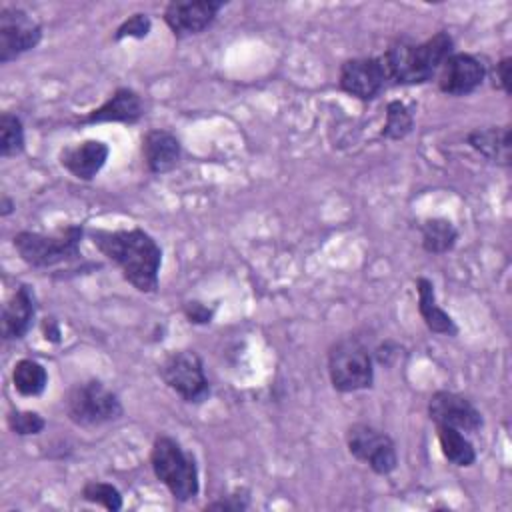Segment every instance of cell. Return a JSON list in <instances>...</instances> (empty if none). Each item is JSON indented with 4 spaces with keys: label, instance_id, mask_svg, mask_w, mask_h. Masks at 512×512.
<instances>
[{
    "label": "cell",
    "instance_id": "1",
    "mask_svg": "<svg viewBox=\"0 0 512 512\" xmlns=\"http://www.w3.org/2000/svg\"><path fill=\"white\" fill-rule=\"evenodd\" d=\"M92 244L114 262L124 280L138 292L152 294L158 290V274L162 266V248L142 228H118L88 230Z\"/></svg>",
    "mask_w": 512,
    "mask_h": 512
},
{
    "label": "cell",
    "instance_id": "2",
    "mask_svg": "<svg viewBox=\"0 0 512 512\" xmlns=\"http://www.w3.org/2000/svg\"><path fill=\"white\" fill-rule=\"evenodd\" d=\"M454 52V40L448 32H436L432 38L412 44L398 40L380 58L388 82L400 86L426 84L436 78L444 60Z\"/></svg>",
    "mask_w": 512,
    "mask_h": 512
},
{
    "label": "cell",
    "instance_id": "3",
    "mask_svg": "<svg viewBox=\"0 0 512 512\" xmlns=\"http://www.w3.org/2000/svg\"><path fill=\"white\" fill-rule=\"evenodd\" d=\"M154 476L170 490L174 500L188 502L200 492V474L194 454L186 452L172 436H156L150 450Z\"/></svg>",
    "mask_w": 512,
    "mask_h": 512
},
{
    "label": "cell",
    "instance_id": "4",
    "mask_svg": "<svg viewBox=\"0 0 512 512\" xmlns=\"http://www.w3.org/2000/svg\"><path fill=\"white\" fill-rule=\"evenodd\" d=\"M84 228L80 224L60 226L52 232L22 230L14 236L12 244L22 262L32 268H50L80 256V242Z\"/></svg>",
    "mask_w": 512,
    "mask_h": 512
},
{
    "label": "cell",
    "instance_id": "5",
    "mask_svg": "<svg viewBox=\"0 0 512 512\" xmlns=\"http://www.w3.org/2000/svg\"><path fill=\"white\" fill-rule=\"evenodd\" d=\"M328 376L338 392H358L374 384V362L368 348L352 336L336 340L328 350Z\"/></svg>",
    "mask_w": 512,
    "mask_h": 512
},
{
    "label": "cell",
    "instance_id": "6",
    "mask_svg": "<svg viewBox=\"0 0 512 512\" xmlns=\"http://www.w3.org/2000/svg\"><path fill=\"white\" fill-rule=\"evenodd\" d=\"M66 414L78 426H100L122 418L124 408L120 398L100 380L74 384L66 394Z\"/></svg>",
    "mask_w": 512,
    "mask_h": 512
},
{
    "label": "cell",
    "instance_id": "7",
    "mask_svg": "<svg viewBox=\"0 0 512 512\" xmlns=\"http://www.w3.org/2000/svg\"><path fill=\"white\" fill-rule=\"evenodd\" d=\"M164 384L176 392L184 402H204L210 394V382L204 374L202 358L194 350H178L160 364Z\"/></svg>",
    "mask_w": 512,
    "mask_h": 512
},
{
    "label": "cell",
    "instance_id": "8",
    "mask_svg": "<svg viewBox=\"0 0 512 512\" xmlns=\"http://www.w3.org/2000/svg\"><path fill=\"white\" fill-rule=\"evenodd\" d=\"M346 446L348 452L370 466L372 472L386 476L396 470L398 454L392 438L364 422H356L346 430Z\"/></svg>",
    "mask_w": 512,
    "mask_h": 512
},
{
    "label": "cell",
    "instance_id": "9",
    "mask_svg": "<svg viewBox=\"0 0 512 512\" xmlns=\"http://www.w3.org/2000/svg\"><path fill=\"white\" fill-rule=\"evenodd\" d=\"M42 40V24L24 8L4 6L0 10V62L8 64L34 50Z\"/></svg>",
    "mask_w": 512,
    "mask_h": 512
},
{
    "label": "cell",
    "instance_id": "10",
    "mask_svg": "<svg viewBox=\"0 0 512 512\" xmlns=\"http://www.w3.org/2000/svg\"><path fill=\"white\" fill-rule=\"evenodd\" d=\"M338 86L342 92L368 102L382 94L388 86V74L380 56L350 58L342 62L338 74Z\"/></svg>",
    "mask_w": 512,
    "mask_h": 512
},
{
    "label": "cell",
    "instance_id": "11",
    "mask_svg": "<svg viewBox=\"0 0 512 512\" xmlns=\"http://www.w3.org/2000/svg\"><path fill=\"white\" fill-rule=\"evenodd\" d=\"M428 416L438 426H450L474 434L484 426L480 410L462 394L438 390L428 400Z\"/></svg>",
    "mask_w": 512,
    "mask_h": 512
},
{
    "label": "cell",
    "instance_id": "12",
    "mask_svg": "<svg viewBox=\"0 0 512 512\" xmlns=\"http://www.w3.org/2000/svg\"><path fill=\"white\" fill-rule=\"evenodd\" d=\"M484 78L486 66L468 52H452L436 74L440 92L448 96H468L482 86Z\"/></svg>",
    "mask_w": 512,
    "mask_h": 512
},
{
    "label": "cell",
    "instance_id": "13",
    "mask_svg": "<svg viewBox=\"0 0 512 512\" xmlns=\"http://www.w3.org/2000/svg\"><path fill=\"white\" fill-rule=\"evenodd\" d=\"M224 2L214 0H174L164 8V22L176 38L204 32L216 20Z\"/></svg>",
    "mask_w": 512,
    "mask_h": 512
},
{
    "label": "cell",
    "instance_id": "14",
    "mask_svg": "<svg viewBox=\"0 0 512 512\" xmlns=\"http://www.w3.org/2000/svg\"><path fill=\"white\" fill-rule=\"evenodd\" d=\"M110 148L106 142L86 138L60 150V164L78 180H92L106 164Z\"/></svg>",
    "mask_w": 512,
    "mask_h": 512
},
{
    "label": "cell",
    "instance_id": "15",
    "mask_svg": "<svg viewBox=\"0 0 512 512\" xmlns=\"http://www.w3.org/2000/svg\"><path fill=\"white\" fill-rule=\"evenodd\" d=\"M142 98L132 88H116L98 108L90 110L80 118V124H102V122H122L134 124L142 118Z\"/></svg>",
    "mask_w": 512,
    "mask_h": 512
},
{
    "label": "cell",
    "instance_id": "16",
    "mask_svg": "<svg viewBox=\"0 0 512 512\" xmlns=\"http://www.w3.org/2000/svg\"><path fill=\"white\" fill-rule=\"evenodd\" d=\"M36 316V296L32 286L20 284L2 308V338L20 340L32 328Z\"/></svg>",
    "mask_w": 512,
    "mask_h": 512
},
{
    "label": "cell",
    "instance_id": "17",
    "mask_svg": "<svg viewBox=\"0 0 512 512\" xmlns=\"http://www.w3.org/2000/svg\"><path fill=\"white\" fill-rule=\"evenodd\" d=\"M144 164L152 174H166L174 170L182 156L180 140L162 128L148 130L142 138Z\"/></svg>",
    "mask_w": 512,
    "mask_h": 512
},
{
    "label": "cell",
    "instance_id": "18",
    "mask_svg": "<svg viewBox=\"0 0 512 512\" xmlns=\"http://www.w3.org/2000/svg\"><path fill=\"white\" fill-rule=\"evenodd\" d=\"M466 142L486 160L500 166H510V126L476 128L466 136Z\"/></svg>",
    "mask_w": 512,
    "mask_h": 512
},
{
    "label": "cell",
    "instance_id": "19",
    "mask_svg": "<svg viewBox=\"0 0 512 512\" xmlns=\"http://www.w3.org/2000/svg\"><path fill=\"white\" fill-rule=\"evenodd\" d=\"M416 290H418V312H420L426 328L436 334L454 336L458 332V328H456L452 316L438 306L434 284L428 278L420 276V278H416Z\"/></svg>",
    "mask_w": 512,
    "mask_h": 512
},
{
    "label": "cell",
    "instance_id": "20",
    "mask_svg": "<svg viewBox=\"0 0 512 512\" xmlns=\"http://www.w3.org/2000/svg\"><path fill=\"white\" fill-rule=\"evenodd\" d=\"M420 238L428 254H446L456 246L458 230L446 218H426L420 224Z\"/></svg>",
    "mask_w": 512,
    "mask_h": 512
},
{
    "label": "cell",
    "instance_id": "21",
    "mask_svg": "<svg viewBox=\"0 0 512 512\" xmlns=\"http://www.w3.org/2000/svg\"><path fill=\"white\" fill-rule=\"evenodd\" d=\"M436 436L444 458L454 466H472L476 462V450L464 432L450 426H436Z\"/></svg>",
    "mask_w": 512,
    "mask_h": 512
},
{
    "label": "cell",
    "instance_id": "22",
    "mask_svg": "<svg viewBox=\"0 0 512 512\" xmlns=\"http://www.w3.org/2000/svg\"><path fill=\"white\" fill-rule=\"evenodd\" d=\"M12 384L22 396H40L46 390L48 372L40 362L32 358H22L14 364Z\"/></svg>",
    "mask_w": 512,
    "mask_h": 512
},
{
    "label": "cell",
    "instance_id": "23",
    "mask_svg": "<svg viewBox=\"0 0 512 512\" xmlns=\"http://www.w3.org/2000/svg\"><path fill=\"white\" fill-rule=\"evenodd\" d=\"M414 128V114L402 100H392L386 106V122L382 126V138L402 140Z\"/></svg>",
    "mask_w": 512,
    "mask_h": 512
},
{
    "label": "cell",
    "instance_id": "24",
    "mask_svg": "<svg viewBox=\"0 0 512 512\" xmlns=\"http://www.w3.org/2000/svg\"><path fill=\"white\" fill-rule=\"evenodd\" d=\"M24 126L12 112L0 114V156L12 158L24 150Z\"/></svg>",
    "mask_w": 512,
    "mask_h": 512
},
{
    "label": "cell",
    "instance_id": "25",
    "mask_svg": "<svg viewBox=\"0 0 512 512\" xmlns=\"http://www.w3.org/2000/svg\"><path fill=\"white\" fill-rule=\"evenodd\" d=\"M80 496L90 502V504H98L110 512H116L122 508V494L120 490L110 484V482H102V480H88L82 486Z\"/></svg>",
    "mask_w": 512,
    "mask_h": 512
},
{
    "label": "cell",
    "instance_id": "26",
    "mask_svg": "<svg viewBox=\"0 0 512 512\" xmlns=\"http://www.w3.org/2000/svg\"><path fill=\"white\" fill-rule=\"evenodd\" d=\"M8 428L18 436H34L40 434L46 426V420L34 410H12L6 416Z\"/></svg>",
    "mask_w": 512,
    "mask_h": 512
},
{
    "label": "cell",
    "instance_id": "27",
    "mask_svg": "<svg viewBox=\"0 0 512 512\" xmlns=\"http://www.w3.org/2000/svg\"><path fill=\"white\" fill-rule=\"evenodd\" d=\"M150 28H152V22H150V16L148 14H142V12H136L132 16H128L118 28H116V34H114V40H124V38H146L150 34Z\"/></svg>",
    "mask_w": 512,
    "mask_h": 512
},
{
    "label": "cell",
    "instance_id": "28",
    "mask_svg": "<svg viewBox=\"0 0 512 512\" xmlns=\"http://www.w3.org/2000/svg\"><path fill=\"white\" fill-rule=\"evenodd\" d=\"M248 506H250V496H246V492L242 490H236L222 500L206 504V510H246Z\"/></svg>",
    "mask_w": 512,
    "mask_h": 512
},
{
    "label": "cell",
    "instance_id": "29",
    "mask_svg": "<svg viewBox=\"0 0 512 512\" xmlns=\"http://www.w3.org/2000/svg\"><path fill=\"white\" fill-rule=\"evenodd\" d=\"M510 64V56H504L492 70V86L496 90H502L504 94H510Z\"/></svg>",
    "mask_w": 512,
    "mask_h": 512
},
{
    "label": "cell",
    "instance_id": "30",
    "mask_svg": "<svg viewBox=\"0 0 512 512\" xmlns=\"http://www.w3.org/2000/svg\"><path fill=\"white\" fill-rule=\"evenodd\" d=\"M184 314L192 324H208L214 316V310L198 300H192L184 304Z\"/></svg>",
    "mask_w": 512,
    "mask_h": 512
},
{
    "label": "cell",
    "instance_id": "31",
    "mask_svg": "<svg viewBox=\"0 0 512 512\" xmlns=\"http://www.w3.org/2000/svg\"><path fill=\"white\" fill-rule=\"evenodd\" d=\"M42 330H44V338L50 342H60V328L58 322L54 318H44L42 322Z\"/></svg>",
    "mask_w": 512,
    "mask_h": 512
},
{
    "label": "cell",
    "instance_id": "32",
    "mask_svg": "<svg viewBox=\"0 0 512 512\" xmlns=\"http://www.w3.org/2000/svg\"><path fill=\"white\" fill-rule=\"evenodd\" d=\"M14 208H16V202L10 196L2 194V198H0V216H10L14 212Z\"/></svg>",
    "mask_w": 512,
    "mask_h": 512
}]
</instances>
